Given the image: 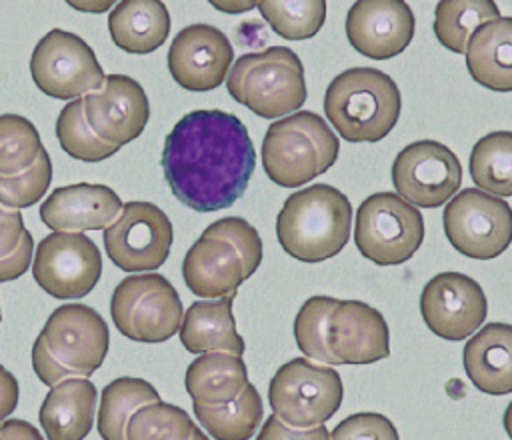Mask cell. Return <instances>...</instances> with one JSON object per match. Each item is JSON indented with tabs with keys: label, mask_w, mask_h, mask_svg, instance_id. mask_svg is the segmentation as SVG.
Listing matches in <instances>:
<instances>
[{
	"label": "cell",
	"mask_w": 512,
	"mask_h": 440,
	"mask_svg": "<svg viewBox=\"0 0 512 440\" xmlns=\"http://www.w3.org/2000/svg\"><path fill=\"white\" fill-rule=\"evenodd\" d=\"M160 402L158 390L142 380L132 376H120L104 386L100 394L98 408V434L102 440H126V424L130 416L148 404Z\"/></svg>",
	"instance_id": "f1b7e54d"
},
{
	"label": "cell",
	"mask_w": 512,
	"mask_h": 440,
	"mask_svg": "<svg viewBox=\"0 0 512 440\" xmlns=\"http://www.w3.org/2000/svg\"><path fill=\"white\" fill-rule=\"evenodd\" d=\"M392 184L412 206L438 208L462 184V164L442 142L416 140L404 146L392 162Z\"/></svg>",
	"instance_id": "9a60e30c"
},
{
	"label": "cell",
	"mask_w": 512,
	"mask_h": 440,
	"mask_svg": "<svg viewBox=\"0 0 512 440\" xmlns=\"http://www.w3.org/2000/svg\"><path fill=\"white\" fill-rule=\"evenodd\" d=\"M96 414V386L88 378H66L42 400L38 420L46 440H84Z\"/></svg>",
	"instance_id": "603a6c76"
},
{
	"label": "cell",
	"mask_w": 512,
	"mask_h": 440,
	"mask_svg": "<svg viewBox=\"0 0 512 440\" xmlns=\"http://www.w3.org/2000/svg\"><path fill=\"white\" fill-rule=\"evenodd\" d=\"M0 440H44L36 426L26 420L10 418L0 422Z\"/></svg>",
	"instance_id": "7bdbcfd3"
},
{
	"label": "cell",
	"mask_w": 512,
	"mask_h": 440,
	"mask_svg": "<svg viewBox=\"0 0 512 440\" xmlns=\"http://www.w3.org/2000/svg\"><path fill=\"white\" fill-rule=\"evenodd\" d=\"M262 264L258 230L240 216L212 222L190 246L182 262V278L198 298L234 294Z\"/></svg>",
	"instance_id": "7a4b0ae2"
},
{
	"label": "cell",
	"mask_w": 512,
	"mask_h": 440,
	"mask_svg": "<svg viewBox=\"0 0 512 440\" xmlns=\"http://www.w3.org/2000/svg\"><path fill=\"white\" fill-rule=\"evenodd\" d=\"M196 424L190 414L168 402H154L138 408L128 424L126 440H190Z\"/></svg>",
	"instance_id": "d6a6232c"
},
{
	"label": "cell",
	"mask_w": 512,
	"mask_h": 440,
	"mask_svg": "<svg viewBox=\"0 0 512 440\" xmlns=\"http://www.w3.org/2000/svg\"><path fill=\"white\" fill-rule=\"evenodd\" d=\"M116 330L146 344L170 340L182 322V300L162 274H136L118 282L110 298Z\"/></svg>",
	"instance_id": "30bf717a"
},
{
	"label": "cell",
	"mask_w": 512,
	"mask_h": 440,
	"mask_svg": "<svg viewBox=\"0 0 512 440\" xmlns=\"http://www.w3.org/2000/svg\"><path fill=\"white\" fill-rule=\"evenodd\" d=\"M190 440H210V438L200 430V426H196L194 432H192V436H190Z\"/></svg>",
	"instance_id": "ee69618b"
},
{
	"label": "cell",
	"mask_w": 512,
	"mask_h": 440,
	"mask_svg": "<svg viewBox=\"0 0 512 440\" xmlns=\"http://www.w3.org/2000/svg\"><path fill=\"white\" fill-rule=\"evenodd\" d=\"M104 250L124 272L160 268L174 240L172 222L152 202H126L112 224L104 228Z\"/></svg>",
	"instance_id": "4fadbf2b"
},
{
	"label": "cell",
	"mask_w": 512,
	"mask_h": 440,
	"mask_svg": "<svg viewBox=\"0 0 512 440\" xmlns=\"http://www.w3.org/2000/svg\"><path fill=\"white\" fill-rule=\"evenodd\" d=\"M122 210L120 196L104 184H68L40 204V220L54 232L104 230Z\"/></svg>",
	"instance_id": "44dd1931"
},
{
	"label": "cell",
	"mask_w": 512,
	"mask_h": 440,
	"mask_svg": "<svg viewBox=\"0 0 512 440\" xmlns=\"http://www.w3.org/2000/svg\"><path fill=\"white\" fill-rule=\"evenodd\" d=\"M350 234L352 204L330 184L294 192L276 216V238L282 250L306 264L334 258L348 244Z\"/></svg>",
	"instance_id": "277c9868"
},
{
	"label": "cell",
	"mask_w": 512,
	"mask_h": 440,
	"mask_svg": "<svg viewBox=\"0 0 512 440\" xmlns=\"http://www.w3.org/2000/svg\"><path fill=\"white\" fill-rule=\"evenodd\" d=\"M414 28V14L402 0H358L346 14L352 48L372 60H388L404 52Z\"/></svg>",
	"instance_id": "ffe728a7"
},
{
	"label": "cell",
	"mask_w": 512,
	"mask_h": 440,
	"mask_svg": "<svg viewBox=\"0 0 512 440\" xmlns=\"http://www.w3.org/2000/svg\"><path fill=\"white\" fill-rule=\"evenodd\" d=\"M56 138L62 150L82 162H100L116 154L120 148L100 140L88 122L84 120L82 112V98L68 102L56 120Z\"/></svg>",
	"instance_id": "836d02e7"
},
{
	"label": "cell",
	"mask_w": 512,
	"mask_h": 440,
	"mask_svg": "<svg viewBox=\"0 0 512 440\" xmlns=\"http://www.w3.org/2000/svg\"><path fill=\"white\" fill-rule=\"evenodd\" d=\"M492 0H440L434 10V36L450 52L464 54L470 36L486 22L498 20Z\"/></svg>",
	"instance_id": "f546056e"
},
{
	"label": "cell",
	"mask_w": 512,
	"mask_h": 440,
	"mask_svg": "<svg viewBox=\"0 0 512 440\" xmlns=\"http://www.w3.org/2000/svg\"><path fill=\"white\" fill-rule=\"evenodd\" d=\"M340 142L328 122L310 110H298L272 122L262 140L266 176L282 188L304 186L336 164Z\"/></svg>",
	"instance_id": "8992f818"
},
{
	"label": "cell",
	"mask_w": 512,
	"mask_h": 440,
	"mask_svg": "<svg viewBox=\"0 0 512 440\" xmlns=\"http://www.w3.org/2000/svg\"><path fill=\"white\" fill-rule=\"evenodd\" d=\"M82 112L100 140L122 148L144 132L150 104L140 82L124 74H108L98 90L82 96Z\"/></svg>",
	"instance_id": "e0dca14e"
},
{
	"label": "cell",
	"mask_w": 512,
	"mask_h": 440,
	"mask_svg": "<svg viewBox=\"0 0 512 440\" xmlns=\"http://www.w3.org/2000/svg\"><path fill=\"white\" fill-rule=\"evenodd\" d=\"M110 346L108 324L86 304L58 306L32 346V368L42 384L66 378H90Z\"/></svg>",
	"instance_id": "3957f363"
},
{
	"label": "cell",
	"mask_w": 512,
	"mask_h": 440,
	"mask_svg": "<svg viewBox=\"0 0 512 440\" xmlns=\"http://www.w3.org/2000/svg\"><path fill=\"white\" fill-rule=\"evenodd\" d=\"M402 96L382 70L356 66L340 72L326 88L324 114L348 142H378L396 126Z\"/></svg>",
	"instance_id": "5b68a950"
},
{
	"label": "cell",
	"mask_w": 512,
	"mask_h": 440,
	"mask_svg": "<svg viewBox=\"0 0 512 440\" xmlns=\"http://www.w3.org/2000/svg\"><path fill=\"white\" fill-rule=\"evenodd\" d=\"M328 440H400V436L384 414L358 412L338 422Z\"/></svg>",
	"instance_id": "74e56055"
},
{
	"label": "cell",
	"mask_w": 512,
	"mask_h": 440,
	"mask_svg": "<svg viewBox=\"0 0 512 440\" xmlns=\"http://www.w3.org/2000/svg\"><path fill=\"white\" fill-rule=\"evenodd\" d=\"M462 364L470 382L484 394L512 392V326L490 322L464 344Z\"/></svg>",
	"instance_id": "7402d4cb"
},
{
	"label": "cell",
	"mask_w": 512,
	"mask_h": 440,
	"mask_svg": "<svg viewBox=\"0 0 512 440\" xmlns=\"http://www.w3.org/2000/svg\"><path fill=\"white\" fill-rule=\"evenodd\" d=\"M184 384L192 402L220 406L234 400L248 386V370L242 356L206 352L186 368Z\"/></svg>",
	"instance_id": "4316f807"
},
{
	"label": "cell",
	"mask_w": 512,
	"mask_h": 440,
	"mask_svg": "<svg viewBox=\"0 0 512 440\" xmlns=\"http://www.w3.org/2000/svg\"><path fill=\"white\" fill-rule=\"evenodd\" d=\"M236 292L214 298L196 300L190 304L180 322V342L192 354L206 352H228L234 356L244 354V338L236 330V320L232 314Z\"/></svg>",
	"instance_id": "cb8c5ba5"
},
{
	"label": "cell",
	"mask_w": 512,
	"mask_h": 440,
	"mask_svg": "<svg viewBox=\"0 0 512 440\" xmlns=\"http://www.w3.org/2000/svg\"><path fill=\"white\" fill-rule=\"evenodd\" d=\"M34 84L58 100H76L104 82L94 50L76 34L54 28L40 38L30 56Z\"/></svg>",
	"instance_id": "7c38bea8"
},
{
	"label": "cell",
	"mask_w": 512,
	"mask_h": 440,
	"mask_svg": "<svg viewBox=\"0 0 512 440\" xmlns=\"http://www.w3.org/2000/svg\"><path fill=\"white\" fill-rule=\"evenodd\" d=\"M234 50L222 30L210 24L182 28L168 50V70L190 92L216 90L228 76Z\"/></svg>",
	"instance_id": "d6986e66"
},
{
	"label": "cell",
	"mask_w": 512,
	"mask_h": 440,
	"mask_svg": "<svg viewBox=\"0 0 512 440\" xmlns=\"http://www.w3.org/2000/svg\"><path fill=\"white\" fill-rule=\"evenodd\" d=\"M338 298L330 296H310L296 314L294 320V338L300 352L316 362H326L330 366L326 348H324V328L326 320L336 306Z\"/></svg>",
	"instance_id": "8d00e7d4"
},
{
	"label": "cell",
	"mask_w": 512,
	"mask_h": 440,
	"mask_svg": "<svg viewBox=\"0 0 512 440\" xmlns=\"http://www.w3.org/2000/svg\"><path fill=\"white\" fill-rule=\"evenodd\" d=\"M18 398H20L18 380L14 378L12 372H8L0 364V422L4 418H8V414H12L16 410Z\"/></svg>",
	"instance_id": "b9f144b4"
},
{
	"label": "cell",
	"mask_w": 512,
	"mask_h": 440,
	"mask_svg": "<svg viewBox=\"0 0 512 440\" xmlns=\"http://www.w3.org/2000/svg\"><path fill=\"white\" fill-rule=\"evenodd\" d=\"M424 240L420 210L394 192L370 194L356 210L354 244L376 266L410 260Z\"/></svg>",
	"instance_id": "9c48e42d"
},
{
	"label": "cell",
	"mask_w": 512,
	"mask_h": 440,
	"mask_svg": "<svg viewBox=\"0 0 512 440\" xmlns=\"http://www.w3.org/2000/svg\"><path fill=\"white\" fill-rule=\"evenodd\" d=\"M52 180V162L46 150L40 152L36 162L14 176H0V206L8 210L28 208L46 194Z\"/></svg>",
	"instance_id": "d590c367"
},
{
	"label": "cell",
	"mask_w": 512,
	"mask_h": 440,
	"mask_svg": "<svg viewBox=\"0 0 512 440\" xmlns=\"http://www.w3.org/2000/svg\"><path fill=\"white\" fill-rule=\"evenodd\" d=\"M488 312L484 290L462 272H440L420 294V314L440 338L458 342L474 334Z\"/></svg>",
	"instance_id": "2e32d148"
},
{
	"label": "cell",
	"mask_w": 512,
	"mask_h": 440,
	"mask_svg": "<svg viewBox=\"0 0 512 440\" xmlns=\"http://www.w3.org/2000/svg\"><path fill=\"white\" fill-rule=\"evenodd\" d=\"M442 222L452 248L474 260L500 256L512 240L510 204L478 188L454 194L444 206Z\"/></svg>",
	"instance_id": "8fae6325"
},
{
	"label": "cell",
	"mask_w": 512,
	"mask_h": 440,
	"mask_svg": "<svg viewBox=\"0 0 512 440\" xmlns=\"http://www.w3.org/2000/svg\"><path fill=\"white\" fill-rule=\"evenodd\" d=\"M468 74L480 86L494 92L512 90V18L500 16L498 20L480 26L468 40L466 50Z\"/></svg>",
	"instance_id": "d4e9b609"
},
{
	"label": "cell",
	"mask_w": 512,
	"mask_h": 440,
	"mask_svg": "<svg viewBox=\"0 0 512 440\" xmlns=\"http://www.w3.org/2000/svg\"><path fill=\"white\" fill-rule=\"evenodd\" d=\"M160 166L170 192L196 212L232 206L256 170L244 122L224 110H192L164 138Z\"/></svg>",
	"instance_id": "6da1fadb"
},
{
	"label": "cell",
	"mask_w": 512,
	"mask_h": 440,
	"mask_svg": "<svg viewBox=\"0 0 512 440\" xmlns=\"http://www.w3.org/2000/svg\"><path fill=\"white\" fill-rule=\"evenodd\" d=\"M256 6L272 30L286 40L312 38L326 20L324 0H264Z\"/></svg>",
	"instance_id": "1f68e13d"
},
{
	"label": "cell",
	"mask_w": 512,
	"mask_h": 440,
	"mask_svg": "<svg viewBox=\"0 0 512 440\" xmlns=\"http://www.w3.org/2000/svg\"><path fill=\"white\" fill-rule=\"evenodd\" d=\"M228 94L256 116L272 120L298 112L308 96L304 66L286 46H270L236 58L226 76Z\"/></svg>",
	"instance_id": "52a82bcc"
},
{
	"label": "cell",
	"mask_w": 512,
	"mask_h": 440,
	"mask_svg": "<svg viewBox=\"0 0 512 440\" xmlns=\"http://www.w3.org/2000/svg\"><path fill=\"white\" fill-rule=\"evenodd\" d=\"M32 274L38 286L58 300L84 298L98 284L102 256L80 232H52L34 250Z\"/></svg>",
	"instance_id": "5bb4252c"
},
{
	"label": "cell",
	"mask_w": 512,
	"mask_h": 440,
	"mask_svg": "<svg viewBox=\"0 0 512 440\" xmlns=\"http://www.w3.org/2000/svg\"><path fill=\"white\" fill-rule=\"evenodd\" d=\"M330 366L372 364L390 356V332L384 316L360 300H338L324 328Z\"/></svg>",
	"instance_id": "ac0fdd59"
},
{
	"label": "cell",
	"mask_w": 512,
	"mask_h": 440,
	"mask_svg": "<svg viewBox=\"0 0 512 440\" xmlns=\"http://www.w3.org/2000/svg\"><path fill=\"white\" fill-rule=\"evenodd\" d=\"M44 150L36 126L20 114L0 116V176L28 170Z\"/></svg>",
	"instance_id": "e575fe53"
},
{
	"label": "cell",
	"mask_w": 512,
	"mask_h": 440,
	"mask_svg": "<svg viewBox=\"0 0 512 440\" xmlns=\"http://www.w3.org/2000/svg\"><path fill=\"white\" fill-rule=\"evenodd\" d=\"M24 232L26 226L22 214L18 210H8L0 206V258H4L18 246Z\"/></svg>",
	"instance_id": "60d3db41"
},
{
	"label": "cell",
	"mask_w": 512,
	"mask_h": 440,
	"mask_svg": "<svg viewBox=\"0 0 512 440\" xmlns=\"http://www.w3.org/2000/svg\"><path fill=\"white\" fill-rule=\"evenodd\" d=\"M192 410L200 426L214 440H250L262 420V398L254 384L248 386L230 402L220 406H204L192 402Z\"/></svg>",
	"instance_id": "83f0119b"
},
{
	"label": "cell",
	"mask_w": 512,
	"mask_h": 440,
	"mask_svg": "<svg viewBox=\"0 0 512 440\" xmlns=\"http://www.w3.org/2000/svg\"><path fill=\"white\" fill-rule=\"evenodd\" d=\"M470 176L482 192L498 198L512 196V132H490L474 144Z\"/></svg>",
	"instance_id": "4dcf8cb0"
},
{
	"label": "cell",
	"mask_w": 512,
	"mask_h": 440,
	"mask_svg": "<svg viewBox=\"0 0 512 440\" xmlns=\"http://www.w3.org/2000/svg\"><path fill=\"white\" fill-rule=\"evenodd\" d=\"M256 440H328V430L324 424L314 428H290L272 414L260 426Z\"/></svg>",
	"instance_id": "f35d334b"
},
{
	"label": "cell",
	"mask_w": 512,
	"mask_h": 440,
	"mask_svg": "<svg viewBox=\"0 0 512 440\" xmlns=\"http://www.w3.org/2000/svg\"><path fill=\"white\" fill-rule=\"evenodd\" d=\"M112 42L128 54L158 50L170 32V14L160 0H124L108 16Z\"/></svg>",
	"instance_id": "484cf974"
},
{
	"label": "cell",
	"mask_w": 512,
	"mask_h": 440,
	"mask_svg": "<svg viewBox=\"0 0 512 440\" xmlns=\"http://www.w3.org/2000/svg\"><path fill=\"white\" fill-rule=\"evenodd\" d=\"M32 252H34V240H32V234L26 230L18 246L4 258H0V282H12L20 278L32 264Z\"/></svg>",
	"instance_id": "ab89813d"
},
{
	"label": "cell",
	"mask_w": 512,
	"mask_h": 440,
	"mask_svg": "<svg viewBox=\"0 0 512 440\" xmlns=\"http://www.w3.org/2000/svg\"><path fill=\"white\" fill-rule=\"evenodd\" d=\"M0 320H2V314H0Z\"/></svg>",
	"instance_id": "f6af8a7d"
},
{
	"label": "cell",
	"mask_w": 512,
	"mask_h": 440,
	"mask_svg": "<svg viewBox=\"0 0 512 440\" xmlns=\"http://www.w3.org/2000/svg\"><path fill=\"white\" fill-rule=\"evenodd\" d=\"M342 378L332 366L292 358L268 386L272 414L290 428H314L328 422L342 404Z\"/></svg>",
	"instance_id": "ba28073f"
}]
</instances>
